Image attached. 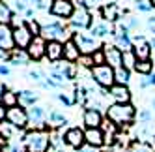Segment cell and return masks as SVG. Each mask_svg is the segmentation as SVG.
Here are the masks:
<instances>
[{"instance_id": "cell-15", "label": "cell", "mask_w": 155, "mask_h": 152, "mask_svg": "<svg viewBox=\"0 0 155 152\" xmlns=\"http://www.w3.org/2000/svg\"><path fill=\"white\" fill-rule=\"evenodd\" d=\"M103 53H105V62L108 64L112 70H118V68H124V53H121L114 43L112 45H103Z\"/></svg>"}, {"instance_id": "cell-31", "label": "cell", "mask_w": 155, "mask_h": 152, "mask_svg": "<svg viewBox=\"0 0 155 152\" xmlns=\"http://www.w3.org/2000/svg\"><path fill=\"white\" fill-rule=\"evenodd\" d=\"M0 152H26L23 141H8L0 145Z\"/></svg>"}, {"instance_id": "cell-57", "label": "cell", "mask_w": 155, "mask_h": 152, "mask_svg": "<svg viewBox=\"0 0 155 152\" xmlns=\"http://www.w3.org/2000/svg\"><path fill=\"white\" fill-rule=\"evenodd\" d=\"M153 145H155V133H153Z\"/></svg>"}, {"instance_id": "cell-55", "label": "cell", "mask_w": 155, "mask_h": 152, "mask_svg": "<svg viewBox=\"0 0 155 152\" xmlns=\"http://www.w3.org/2000/svg\"><path fill=\"white\" fill-rule=\"evenodd\" d=\"M151 111H155V98L151 100Z\"/></svg>"}, {"instance_id": "cell-38", "label": "cell", "mask_w": 155, "mask_h": 152, "mask_svg": "<svg viewBox=\"0 0 155 152\" xmlns=\"http://www.w3.org/2000/svg\"><path fill=\"white\" fill-rule=\"evenodd\" d=\"M138 122H140V126H150L153 122V111L151 109L138 111Z\"/></svg>"}, {"instance_id": "cell-22", "label": "cell", "mask_w": 155, "mask_h": 152, "mask_svg": "<svg viewBox=\"0 0 155 152\" xmlns=\"http://www.w3.org/2000/svg\"><path fill=\"white\" fill-rule=\"evenodd\" d=\"M82 122L86 128H101L103 126V115L97 109H84Z\"/></svg>"}, {"instance_id": "cell-54", "label": "cell", "mask_w": 155, "mask_h": 152, "mask_svg": "<svg viewBox=\"0 0 155 152\" xmlns=\"http://www.w3.org/2000/svg\"><path fill=\"white\" fill-rule=\"evenodd\" d=\"M28 2H30V4H32V6H36V4H38V2H39V0H28Z\"/></svg>"}, {"instance_id": "cell-41", "label": "cell", "mask_w": 155, "mask_h": 152, "mask_svg": "<svg viewBox=\"0 0 155 152\" xmlns=\"http://www.w3.org/2000/svg\"><path fill=\"white\" fill-rule=\"evenodd\" d=\"M26 25H28V28H30V32H32V36H41V23L38 19H30V21H26Z\"/></svg>"}, {"instance_id": "cell-13", "label": "cell", "mask_w": 155, "mask_h": 152, "mask_svg": "<svg viewBox=\"0 0 155 152\" xmlns=\"http://www.w3.org/2000/svg\"><path fill=\"white\" fill-rule=\"evenodd\" d=\"M133 53H135L137 60H151V55H153L150 41L140 34L133 38Z\"/></svg>"}, {"instance_id": "cell-7", "label": "cell", "mask_w": 155, "mask_h": 152, "mask_svg": "<svg viewBox=\"0 0 155 152\" xmlns=\"http://www.w3.org/2000/svg\"><path fill=\"white\" fill-rule=\"evenodd\" d=\"M71 40L75 41V45L79 47L81 55H94L95 51L101 49V41L97 38H94L92 34H86V32H75Z\"/></svg>"}, {"instance_id": "cell-27", "label": "cell", "mask_w": 155, "mask_h": 152, "mask_svg": "<svg viewBox=\"0 0 155 152\" xmlns=\"http://www.w3.org/2000/svg\"><path fill=\"white\" fill-rule=\"evenodd\" d=\"M47 122L51 124L52 130H60V128H64L65 124H68V118H65L64 113H60L58 109H52L47 115Z\"/></svg>"}, {"instance_id": "cell-21", "label": "cell", "mask_w": 155, "mask_h": 152, "mask_svg": "<svg viewBox=\"0 0 155 152\" xmlns=\"http://www.w3.org/2000/svg\"><path fill=\"white\" fill-rule=\"evenodd\" d=\"M52 68L56 70V71H60L65 79H68V83H71V81H75L77 79V66L73 62H68V60H60V62H56V64H52Z\"/></svg>"}, {"instance_id": "cell-58", "label": "cell", "mask_w": 155, "mask_h": 152, "mask_svg": "<svg viewBox=\"0 0 155 152\" xmlns=\"http://www.w3.org/2000/svg\"><path fill=\"white\" fill-rule=\"evenodd\" d=\"M110 152H121V150H110Z\"/></svg>"}, {"instance_id": "cell-25", "label": "cell", "mask_w": 155, "mask_h": 152, "mask_svg": "<svg viewBox=\"0 0 155 152\" xmlns=\"http://www.w3.org/2000/svg\"><path fill=\"white\" fill-rule=\"evenodd\" d=\"M110 32H112V26H110L108 23H105L103 19L97 21V23H94V25L90 26V34H92L94 38H97L99 41H101L103 38H107V36H110Z\"/></svg>"}, {"instance_id": "cell-12", "label": "cell", "mask_w": 155, "mask_h": 152, "mask_svg": "<svg viewBox=\"0 0 155 152\" xmlns=\"http://www.w3.org/2000/svg\"><path fill=\"white\" fill-rule=\"evenodd\" d=\"M125 12L121 9V6L118 2H107L103 8H101V19L108 25H116L121 21V15Z\"/></svg>"}, {"instance_id": "cell-43", "label": "cell", "mask_w": 155, "mask_h": 152, "mask_svg": "<svg viewBox=\"0 0 155 152\" xmlns=\"http://www.w3.org/2000/svg\"><path fill=\"white\" fill-rule=\"evenodd\" d=\"M92 60H94V68L95 66H103V64H107L105 62V53H103V47L99 49V51H95L94 55H92Z\"/></svg>"}, {"instance_id": "cell-26", "label": "cell", "mask_w": 155, "mask_h": 152, "mask_svg": "<svg viewBox=\"0 0 155 152\" xmlns=\"http://www.w3.org/2000/svg\"><path fill=\"white\" fill-rule=\"evenodd\" d=\"M79 58H81V51H79V47L75 45V41L73 40H68L64 43V60H68V62H79Z\"/></svg>"}, {"instance_id": "cell-4", "label": "cell", "mask_w": 155, "mask_h": 152, "mask_svg": "<svg viewBox=\"0 0 155 152\" xmlns=\"http://www.w3.org/2000/svg\"><path fill=\"white\" fill-rule=\"evenodd\" d=\"M94 25V19H92V12L88 9L84 0H77L75 2V12L69 19V26L75 32H84L86 28H90Z\"/></svg>"}, {"instance_id": "cell-23", "label": "cell", "mask_w": 155, "mask_h": 152, "mask_svg": "<svg viewBox=\"0 0 155 152\" xmlns=\"http://www.w3.org/2000/svg\"><path fill=\"white\" fill-rule=\"evenodd\" d=\"M8 64H12V66H26V64H30V57H28V53L26 49H13V51H9V55H8Z\"/></svg>"}, {"instance_id": "cell-46", "label": "cell", "mask_w": 155, "mask_h": 152, "mask_svg": "<svg viewBox=\"0 0 155 152\" xmlns=\"http://www.w3.org/2000/svg\"><path fill=\"white\" fill-rule=\"evenodd\" d=\"M77 152H99V148H94V147H90V145H84L82 148H79Z\"/></svg>"}, {"instance_id": "cell-33", "label": "cell", "mask_w": 155, "mask_h": 152, "mask_svg": "<svg viewBox=\"0 0 155 152\" xmlns=\"http://www.w3.org/2000/svg\"><path fill=\"white\" fill-rule=\"evenodd\" d=\"M135 71L142 77H148V75L153 71V60H138L137 66H135Z\"/></svg>"}, {"instance_id": "cell-16", "label": "cell", "mask_w": 155, "mask_h": 152, "mask_svg": "<svg viewBox=\"0 0 155 152\" xmlns=\"http://www.w3.org/2000/svg\"><path fill=\"white\" fill-rule=\"evenodd\" d=\"M64 141L65 145H69L71 148H82L86 145V139H84V130L81 128H68L64 132Z\"/></svg>"}, {"instance_id": "cell-52", "label": "cell", "mask_w": 155, "mask_h": 152, "mask_svg": "<svg viewBox=\"0 0 155 152\" xmlns=\"http://www.w3.org/2000/svg\"><path fill=\"white\" fill-rule=\"evenodd\" d=\"M8 55H9V53H6L4 49H0V60H2V62H4V60H8Z\"/></svg>"}, {"instance_id": "cell-47", "label": "cell", "mask_w": 155, "mask_h": 152, "mask_svg": "<svg viewBox=\"0 0 155 152\" xmlns=\"http://www.w3.org/2000/svg\"><path fill=\"white\" fill-rule=\"evenodd\" d=\"M6 115H8V109H6L2 103H0V122H4V120H6Z\"/></svg>"}, {"instance_id": "cell-30", "label": "cell", "mask_w": 155, "mask_h": 152, "mask_svg": "<svg viewBox=\"0 0 155 152\" xmlns=\"http://www.w3.org/2000/svg\"><path fill=\"white\" fill-rule=\"evenodd\" d=\"M127 152H153V145H150L148 141H142V139H135L127 147Z\"/></svg>"}, {"instance_id": "cell-1", "label": "cell", "mask_w": 155, "mask_h": 152, "mask_svg": "<svg viewBox=\"0 0 155 152\" xmlns=\"http://www.w3.org/2000/svg\"><path fill=\"white\" fill-rule=\"evenodd\" d=\"M137 118V109L133 103H112L107 107V120L116 128L129 126Z\"/></svg>"}, {"instance_id": "cell-37", "label": "cell", "mask_w": 155, "mask_h": 152, "mask_svg": "<svg viewBox=\"0 0 155 152\" xmlns=\"http://www.w3.org/2000/svg\"><path fill=\"white\" fill-rule=\"evenodd\" d=\"M137 57H135V53L133 51H127V53H124V68L125 70H129V71H133L135 70V66H137Z\"/></svg>"}, {"instance_id": "cell-49", "label": "cell", "mask_w": 155, "mask_h": 152, "mask_svg": "<svg viewBox=\"0 0 155 152\" xmlns=\"http://www.w3.org/2000/svg\"><path fill=\"white\" fill-rule=\"evenodd\" d=\"M6 85H4V81H0V103H2V98H4V94H6Z\"/></svg>"}, {"instance_id": "cell-29", "label": "cell", "mask_w": 155, "mask_h": 152, "mask_svg": "<svg viewBox=\"0 0 155 152\" xmlns=\"http://www.w3.org/2000/svg\"><path fill=\"white\" fill-rule=\"evenodd\" d=\"M13 17L15 15H13V9L9 8V4L0 0V25H12Z\"/></svg>"}, {"instance_id": "cell-5", "label": "cell", "mask_w": 155, "mask_h": 152, "mask_svg": "<svg viewBox=\"0 0 155 152\" xmlns=\"http://www.w3.org/2000/svg\"><path fill=\"white\" fill-rule=\"evenodd\" d=\"M12 32H13V41H15L17 49H26L30 45V41L34 40V36H32V32L26 25V19H21L19 15H15L12 21Z\"/></svg>"}, {"instance_id": "cell-11", "label": "cell", "mask_w": 155, "mask_h": 152, "mask_svg": "<svg viewBox=\"0 0 155 152\" xmlns=\"http://www.w3.org/2000/svg\"><path fill=\"white\" fill-rule=\"evenodd\" d=\"M26 53H28L30 60H34V62H39L41 58H45V55H47V40L43 36H36L30 41V45L26 47Z\"/></svg>"}, {"instance_id": "cell-3", "label": "cell", "mask_w": 155, "mask_h": 152, "mask_svg": "<svg viewBox=\"0 0 155 152\" xmlns=\"http://www.w3.org/2000/svg\"><path fill=\"white\" fill-rule=\"evenodd\" d=\"M26 152H47L51 145V130H28L23 135Z\"/></svg>"}, {"instance_id": "cell-24", "label": "cell", "mask_w": 155, "mask_h": 152, "mask_svg": "<svg viewBox=\"0 0 155 152\" xmlns=\"http://www.w3.org/2000/svg\"><path fill=\"white\" fill-rule=\"evenodd\" d=\"M17 96H19V105L25 107V109H30V107L38 105V100H39V96L34 90H19Z\"/></svg>"}, {"instance_id": "cell-56", "label": "cell", "mask_w": 155, "mask_h": 152, "mask_svg": "<svg viewBox=\"0 0 155 152\" xmlns=\"http://www.w3.org/2000/svg\"><path fill=\"white\" fill-rule=\"evenodd\" d=\"M150 4H151V8L155 9V0H150Z\"/></svg>"}, {"instance_id": "cell-39", "label": "cell", "mask_w": 155, "mask_h": 152, "mask_svg": "<svg viewBox=\"0 0 155 152\" xmlns=\"http://www.w3.org/2000/svg\"><path fill=\"white\" fill-rule=\"evenodd\" d=\"M28 79L38 83V85H43L45 79H47V75H45V71H41V70H28Z\"/></svg>"}, {"instance_id": "cell-14", "label": "cell", "mask_w": 155, "mask_h": 152, "mask_svg": "<svg viewBox=\"0 0 155 152\" xmlns=\"http://www.w3.org/2000/svg\"><path fill=\"white\" fill-rule=\"evenodd\" d=\"M28 111V120H30V126L32 130H47L45 128V122H47V111H45V107H41V105H34V107H30Z\"/></svg>"}, {"instance_id": "cell-17", "label": "cell", "mask_w": 155, "mask_h": 152, "mask_svg": "<svg viewBox=\"0 0 155 152\" xmlns=\"http://www.w3.org/2000/svg\"><path fill=\"white\" fill-rule=\"evenodd\" d=\"M84 139H86V145H90L94 148H101L105 145V133L101 128H86Z\"/></svg>"}, {"instance_id": "cell-53", "label": "cell", "mask_w": 155, "mask_h": 152, "mask_svg": "<svg viewBox=\"0 0 155 152\" xmlns=\"http://www.w3.org/2000/svg\"><path fill=\"white\" fill-rule=\"evenodd\" d=\"M150 45H151V51H155V36L150 40Z\"/></svg>"}, {"instance_id": "cell-8", "label": "cell", "mask_w": 155, "mask_h": 152, "mask_svg": "<svg viewBox=\"0 0 155 152\" xmlns=\"http://www.w3.org/2000/svg\"><path fill=\"white\" fill-rule=\"evenodd\" d=\"M110 36L114 40V45L121 51V53H127V51H133V38L129 36V32L121 26L120 23H116L112 26V32H110Z\"/></svg>"}, {"instance_id": "cell-32", "label": "cell", "mask_w": 155, "mask_h": 152, "mask_svg": "<svg viewBox=\"0 0 155 152\" xmlns=\"http://www.w3.org/2000/svg\"><path fill=\"white\" fill-rule=\"evenodd\" d=\"M114 79H116V85L129 86V83H131V71L125 70V68H118V70H114Z\"/></svg>"}, {"instance_id": "cell-50", "label": "cell", "mask_w": 155, "mask_h": 152, "mask_svg": "<svg viewBox=\"0 0 155 152\" xmlns=\"http://www.w3.org/2000/svg\"><path fill=\"white\" fill-rule=\"evenodd\" d=\"M138 86H140V88H148V86H150L148 77H142V79H140V83H138Z\"/></svg>"}, {"instance_id": "cell-2", "label": "cell", "mask_w": 155, "mask_h": 152, "mask_svg": "<svg viewBox=\"0 0 155 152\" xmlns=\"http://www.w3.org/2000/svg\"><path fill=\"white\" fill-rule=\"evenodd\" d=\"M75 34V30L69 25H64L60 19L49 21V23L41 25V36L45 38L47 41H62L65 43L68 40H71Z\"/></svg>"}, {"instance_id": "cell-35", "label": "cell", "mask_w": 155, "mask_h": 152, "mask_svg": "<svg viewBox=\"0 0 155 152\" xmlns=\"http://www.w3.org/2000/svg\"><path fill=\"white\" fill-rule=\"evenodd\" d=\"M120 25L124 26V28H125L127 32H131V30H137V28L140 26L138 19H137L135 15H131V13H127V15H125L124 19H121V21H120Z\"/></svg>"}, {"instance_id": "cell-44", "label": "cell", "mask_w": 155, "mask_h": 152, "mask_svg": "<svg viewBox=\"0 0 155 152\" xmlns=\"http://www.w3.org/2000/svg\"><path fill=\"white\" fill-rule=\"evenodd\" d=\"M84 2H86V6H88V9H90V8H97V6H105L107 4V0H84Z\"/></svg>"}, {"instance_id": "cell-40", "label": "cell", "mask_w": 155, "mask_h": 152, "mask_svg": "<svg viewBox=\"0 0 155 152\" xmlns=\"http://www.w3.org/2000/svg\"><path fill=\"white\" fill-rule=\"evenodd\" d=\"M13 8H15V12L19 15H25L30 9V2L28 0H13Z\"/></svg>"}, {"instance_id": "cell-6", "label": "cell", "mask_w": 155, "mask_h": 152, "mask_svg": "<svg viewBox=\"0 0 155 152\" xmlns=\"http://www.w3.org/2000/svg\"><path fill=\"white\" fill-rule=\"evenodd\" d=\"M92 73V79L94 83L99 86V88H105V90H110L112 86L116 85V79H114V70L108 66V64H103V66H95L90 70Z\"/></svg>"}, {"instance_id": "cell-28", "label": "cell", "mask_w": 155, "mask_h": 152, "mask_svg": "<svg viewBox=\"0 0 155 152\" xmlns=\"http://www.w3.org/2000/svg\"><path fill=\"white\" fill-rule=\"evenodd\" d=\"M17 133H19V130L13 124H9L8 120L0 122V139H4L6 143H8V141H12V139H15Z\"/></svg>"}, {"instance_id": "cell-18", "label": "cell", "mask_w": 155, "mask_h": 152, "mask_svg": "<svg viewBox=\"0 0 155 152\" xmlns=\"http://www.w3.org/2000/svg\"><path fill=\"white\" fill-rule=\"evenodd\" d=\"M108 96L114 100V103H131V90L129 86L124 85H114L108 90Z\"/></svg>"}, {"instance_id": "cell-51", "label": "cell", "mask_w": 155, "mask_h": 152, "mask_svg": "<svg viewBox=\"0 0 155 152\" xmlns=\"http://www.w3.org/2000/svg\"><path fill=\"white\" fill-rule=\"evenodd\" d=\"M148 83H150V86H155V71H151L148 75Z\"/></svg>"}, {"instance_id": "cell-19", "label": "cell", "mask_w": 155, "mask_h": 152, "mask_svg": "<svg viewBox=\"0 0 155 152\" xmlns=\"http://www.w3.org/2000/svg\"><path fill=\"white\" fill-rule=\"evenodd\" d=\"M45 58L52 64L64 60V43L62 41H47V55Z\"/></svg>"}, {"instance_id": "cell-42", "label": "cell", "mask_w": 155, "mask_h": 152, "mask_svg": "<svg viewBox=\"0 0 155 152\" xmlns=\"http://www.w3.org/2000/svg\"><path fill=\"white\" fill-rule=\"evenodd\" d=\"M79 66L84 68V70H92V68H94L92 55H81V58H79Z\"/></svg>"}, {"instance_id": "cell-20", "label": "cell", "mask_w": 155, "mask_h": 152, "mask_svg": "<svg viewBox=\"0 0 155 152\" xmlns=\"http://www.w3.org/2000/svg\"><path fill=\"white\" fill-rule=\"evenodd\" d=\"M0 49H4L6 53L15 49V41H13V32L9 25H0Z\"/></svg>"}, {"instance_id": "cell-10", "label": "cell", "mask_w": 155, "mask_h": 152, "mask_svg": "<svg viewBox=\"0 0 155 152\" xmlns=\"http://www.w3.org/2000/svg\"><path fill=\"white\" fill-rule=\"evenodd\" d=\"M49 12H51L52 17H58L60 21L62 19L69 21L73 12H75V2H73V0H52Z\"/></svg>"}, {"instance_id": "cell-45", "label": "cell", "mask_w": 155, "mask_h": 152, "mask_svg": "<svg viewBox=\"0 0 155 152\" xmlns=\"http://www.w3.org/2000/svg\"><path fill=\"white\" fill-rule=\"evenodd\" d=\"M9 73H12V68H9L8 64H0V75H2V77H8Z\"/></svg>"}, {"instance_id": "cell-34", "label": "cell", "mask_w": 155, "mask_h": 152, "mask_svg": "<svg viewBox=\"0 0 155 152\" xmlns=\"http://www.w3.org/2000/svg\"><path fill=\"white\" fill-rule=\"evenodd\" d=\"M2 105L6 107V109L17 107V105H19V96H17V92H13V90H6V94H4V98H2Z\"/></svg>"}, {"instance_id": "cell-9", "label": "cell", "mask_w": 155, "mask_h": 152, "mask_svg": "<svg viewBox=\"0 0 155 152\" xmlns=\"http://www.w3.org/2000/svg\"><path fill=\"white\" fill-rule=\"evenodd\" d=\"M6 120L9 124H13L19 132H23L25 128L30 126V120H28V111L25 109V107H12V109H8V115H6Z\"/></svg>"}, {"instance_id": "cell-36", "label": "cell", "mask_w": 155, "mask_h": 152, "mask_svg": "<svg viewBox=\"0 0 155 152\" xmlns=\"http://www.w3.org/2000/svg\"><path fill=\"white\" fill-rule=\"evenodd\" d=\"M56 98L65 105V107H73L77 102H75V94L73 92H68V90H64V92H58L56 94Z\"/></svg>"}, {"instance_id": "cell-48", "label": "cell", "mask_w": 155, "mask_h": 152, "mask_svg": "<svg viewBox=\"0 0 155 152\" xmlns=\"http://www.w3.org/2000/svg\"><path fill=\"white\" fill-rule=\"evenodd\" d=\"M148 26H150V30L155 34V15H151V17L148 19Z\"/></svg>"}]
</instances>
